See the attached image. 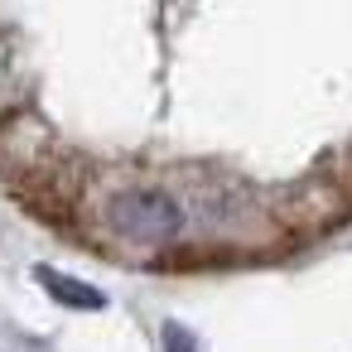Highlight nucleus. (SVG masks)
<instances>
[{
  "instance_id": "nucleus-2",
  "label": "nucleus",
  "mask_w": 352,
  "mask_h": 352,
  "mask_svg": "<svg viewBox=\"0 0 352 352\" xmlns=\"http://www.w3.org/2000/svg\"><path fill=\"white\" fill-rule=\"evenodd\" d=\"M34 280L58 299V304H68V309H107V294L97 289V285H87V280H73V275H63V270H54V265H34Z\"/></svg>"
},
{
  "instance_id": "nucleus-1",
  "label": "nucleus",
  "mask_w": 352,
  "mask_h": 352,
  "mask_svg": "<svg viewBox=\"0 0 352 352\" xmlns=\"http://www.w3.org/2000/svg\"><path fill=\"white\" fill-rule=\"evenodd\" d=\"M107 227L121 241L164 246L184 232V208L160 188H121V193L107 198Z\"/></svg>"
},
{
  "instance_id": "nucleus-3",
  "label": "nucleus",
  "mask_w": 352,
  "mask_h": 352,
  "mask_svg": "<svg viewBox=\"0 0 352 352\" xmlns=\"http://www.w3.org/2000/svg\"><path fill=\"white\" fill-rule=\"evenodd\" d=\"M164 352H198V338L184 323H164Z\"/></svg>"
}]
</instances>
